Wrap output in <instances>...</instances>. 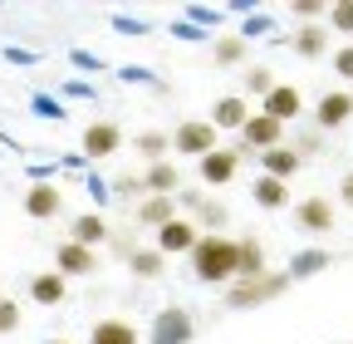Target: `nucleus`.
Segmentation results:
<instances>
[{
	"mask_svg": "<svg viewBox=\"0 0 353 344\" xmlns=\"http://www.w3.org/2000/svg\"><path fill=\"white\" fill-rule=\"evenodd\" d=\"M294 227L309 231V236H329L334 231V202L329 197H304L294 207Z\"/></svg>",
	"mask_w": 353,
	"mask_h": 344,
	"instance_id": "423d86ee",
	"label": "nucleus"
},
{
	"mask_svg": "<svg viewBox=\"0 0 353 344\" xmlns=\"http://www.w3.org/2000/svg\"><path fill=\"white\" fill-rule=\"evenodd\" d=\"M299 157H319L329 143H324V133H319V128H299V133H294V143H290Z\"/></svg>",
	"mask_w": 353,
	"mask_h": 344,
	"instance_id": "cd10ccee",
	"label": "nucleus"
},
{
	"mask_svg": "<svg viewBox=\"0 0 353 344\" xmlns=\"http://www.w3.org/2000/svg\"><path fill=\"white\" fill-rule=\"evenodd\" d=\"M192 271L206 285H231L236 280V241L231 236H206L192 246Z\"/></svg>",
	"mask_w": 353,
	"mask_h": 344,
	"instance_id": "f257e3e1",
	"label": "nucleus"
},
{
	"mask_svg": "<svg viewBox=\"0 0 353 344\" xmlns=\"http://www.w3.org/2000/svg\"><path fill=\"white\" fill-rule=\"evenodd\" d=\"M132 192L148 197V192H143V178H118V197H132Z\"/></svg>",
	"mask_w": 353,
	"mask_h": 344,
	"instance_id": "c9c22d12",
	"label": "nucleus"
},
{
	"mask_svg": "<svg viewBox=\"0 0 353 344\" xmlns=\"http://www.w3.org/2000/svg\"><path fill=\"white\" fill-rule=\"evenodd\" d=\"M275 89V74L270 69H265V64H250L245 69V94H255V99H265V94H270Z\"/></svg>",
	"mask_w": 353,
	"mask_h": 344,
	"instance_id": "c756f323",
	"label": "nucleus"
},
{
	"mask_svg": "<svg viewBox=\"0 0 353 344\" xmlns=\"http://www.w3.org/2000/svg\"><path fill=\"white\" fill-rule=\"evenodd\" d=\"M64 276L59 271H39L34 280H30V300H34V305H59V300H64Z\"/></svg>",
	"mask_w": 353,
	"mask_h": 344,
	"instance_id": "412c9836",
	"label": "nucleus"
},
{
	"mask_svg": "<svg viewBox=\"0 0 353 344\" xmlns=\"http://www.w3.org/2000/svg\"><path fill=\"white\" fill-rule=\"evenodd\" d=\"M176 217V197H143L138 202V217H132V222H138V227H167Z\"/></svg>",
	"mask_w": 353,
	"mask_h": 344,
	"instance_id": "a211bd4d",
	"label": "nucleus"
},
{
	"mask_svg": "<svg viewBox=\"0 0 353 344\" xmlns=\"http://www.w3.org/2000/svg\"><path fill=\"white\" fill-rule=\"evenodd\" d=\"M192 339H196V320H192V310L167 305V310H157V315H152L148 344H192Z\"/></svg>",
	"mask_w": 353,
	"mask_h": 344,
	"instance_id": "7ed1b4c3",
	"label": "nucleus"
},
{
	"mask_svg": "<svg viewBox=\"0 0 353 344\" xmlns=\"http://www.w3.org/2000/svg\"><path fill=\"white\" fill-rule=\"evenodd\" d=\"M50 344H69V339H50Z\"/></svg>",
	"mask_w": 353,
	"mask_h": 344,
	"instance_id": "4c0bfd02",
	"label": "nucleus"
},
{
	"mask_svg": "<svg viewBox=\"0 0 353 344\" xmlns=\"http://www.w3.org/2000/svg\"><path fill=\"white\" fill-rule=\"evenodd\" d=\"M69 241H74V246H88V251H99V246L108 241V227L94 217V211H88V217H79V222L69 227Z\"/></svg>",
	"mask_w": 353,
	"mask_h": 344,
	"instance_id": "b1692460",
	"label": "nucleus"
},
{
	"mask_svg": "<svg viewBox=\"0 0 353 344\" xmlns=\"http://www.w3.org/2000/svg\"><path fill=\"white\" fill-rule=\"evenodd\" d=\"M196 167H201V182L206 187H226V182H236V172H241V148H216Z\"/></svg>",
	"mask_w": 353,
	"mask_h": 344,
	"instance_id": "0eeeda50",
	"label": "nucleus"
},
{
	"mask_svg": "<svg viewBox=\"0 0 353 344\" xmlns=\"http://www.w3.org/2000/svg\"><path fill=\"white\" fill-rule=\"evenodd\" d=\"M334 266V251H299L294 261H290V280H309V276H319V271H329Z\"/></svg>",
	"mask_w": 353,
	"mask_h": 344,
	"instance_id": "5701e85b",
	"label": "nucleus"
},
{
	"mask_svg": "<svg viewBox=\"0 0 353 344\" xmlns=\"http://www.w3.org/2000/svg\"><path fill=\"white\" fill-rule=\"evenodd\" d=\"M167 148H172L167 133H143V138H138V153L148 157V167H152V162H167Z\"/></svg>",
	"mask_w": 353,
	"mask_h": 344,
	"instance_id": "c85d7f7f",
	"label": "nucleus"
},
{
	"mask_svg": "<svg viewBox=\"0 0 353 344\" xmlns=\"http://www.w3.org/2000/svg\"><path fill=\"white\" fill-rule=\"evenodd\" d=\"M348 99H353V89H348Z\"/></svg>",
	"mask_w": 353,
	"mask_h": 344,
	"instance_id": "58836bf2",
	"label": "nucleus"
},
{
	"mask_svg": "<svg viewBox=\"0 0 353 344\" xmlns=\"http://www.w3.org/2000/svg\"><path fill=\"white\" fill-rule=\"evenodd\" d=\"M339 35H353V0H334V6H329V15H324Z\"/></svg>",
	"mask_w": 353,
	"mask_h": 344,
	"instance_id": "7c9ffc66",
	"label": "nucleus"
},
{
	"mask_svg": "<svg viewBox=\"0 0 353 344\" xmlns=\"http://www.w3.org/2000/svg\"><path fill=\"white\" fill-rule=\"evenodd\" d=\"M304 167V157L290 148V143H280V148H270V153H260V178H275V182H290L294 172Z\"/></svg>",
	"mask_w": 353,
	"mask_h": 344,
	"instance_id": "f8f14e48",
	"label": "nucleus"
},
{
	"mask_svg": "<svg viewBox=\"0 0 353 344\" xmlns=\"http://www.w3.org/2000/svg\"><path fill=\"white\" fill-rule=\"evenodd\" d=\"M290 45H294V55H304V59H324V55H329V25H299Z\"/></svg>",
	"mask_w": 353,
	"mask_h": 344,
	"instance_id": "f3484780",
	"label": "nucleus"
},
{
	"mask_svg": "<svg viewBox=\"0 0 353 344\" xmlns=\"http://www.w3.org/2000/svg\"><path fill=\"white\" fill-rule=\"evenodd\" d=\"M334 74L353 84V45H343V50H334Z\"/></svg>",
	"mask_w": 353,
	"mask_h": 344,
	"instance_id": "473e14b6",
	"label": "nucleus"
},
{
	"mask_svg": "<svg viewBox=\"0 0 353 344\" xmlns=\"http://www.w3.org/2000/svg\"><path fill=\"white\" fill-rule=\"evenodd\" d=\"M294 15H299V20H324L329 6H319V0H294Z\"/></svg>",
	"mask_w": 353,
	"mask_h": 344,
	"instance_id": "72a5a7b5",
	"label": "nucleus"
},
{
	"mask_svg": "<svg viewBox=\"0 0 353 344\" xmlns=\"http://www.w3.org/2000/svg\"><path fill=\"white\" fill-rule=\"evenodd\" d=\"M339 202H343V207H353V172H348L343 182H339Z\"/></svg>",
	"mask_w": 353,
	"mask_h": 344,
	"instance_id": "e433bc0d",
	"label": "nucleus"
},
{
	"mask_svg": "<svg viewBox=\"0 0 353 344\" xmlns=\"http://www.w3.org/2000/svg\"><path fill=\"white\" fill-rule=\"evenodd\" d=\"M250 197H255V207H265V211H285V207H290V182L255 178V182H250Z\"/></svg>",
	"mask_w": 353,
	"mask_h": 344,
	"instance_id": "6ab92c4d",
	"label": "nucleus"
},
{
	"mask_svg": "<svg viewBox=\"0 0 353 344\" xmlns=\"http://www.w3.org/2000/svg\"><path fill=\"white\" fill-rule=\"evenodd\" d=\"M285 143V123H275V118H265L260 108L245 118V128H241V157L245 153H270V148H280Z\"/></svg>",
	"mask_w": 353,
	"mask_h": 344,
	"instance_id": "39448f33",
	"label": "nucleus"
},
{
	"mask_svg": "<svg viewBox=\"0 0 353 344\" xmlns=\"http://www.w3.org/2000/svg\"><path fill=\"white\" fill-rule=\"evenodd\" d=\"M265 271H270V266H265V246L255 236H241L236 241V280H255Z\"/></svg>",
	"mask_w": 353,
	"mask_h": 344,
	"instance_id": "2eb2a0df",
	"label": "nucleus"
},
{
	"mask_svg": "<svg viewBox=\"0 0 353 344\" xmlns=\"http://www.w3.org/2000/svg\"><path fill=\"white\" fill-rule=\"evenodd\" d=\"M196 241H201V231H196V222H187V217H172L167 227H157V251H162V256H192Z\"/></svg>",
	"mask_w": 353,
	"mask_h": 344,
	"instance_id": "6e6552de",
	"label": "nucleus"
},
{
	"mask_svg": "<svg viewBox=\"0 0 353 344\" xmlns=\"http://www.w3.org/2000/svg\"><path fill=\"white\" fill-rule=\"evenodd\" d=\"M206 202V192H196V187H187V192H176V207H187V211H196Z\"/></svg>",
	"mask_w": 353,
	"mask_h": 344,
	"instance_id": "f704fd0d",
	"label": "nucleus"
},
{
	"mask_svg": "<svg viewBox=\"0 0 353 344\" xmlns=\"http://www.w3.org/2000/svg\"><path fill=\"white\" fill-rule=\"evenodd\" d=\"M99 266V251H88V246H74V241H64L59 251H54V271L69 280V276H88Z\"/></svg>",
	"mask_w": 353,
	"mask_h": 344,
	"instance_id": "ddd939ff",
	"label": "nucleus"
},
{
	"mask_svg": "<svg viewBox=\"0 0 353 344\" xmlns=\"http://www.w3.org/2000/svg\"><path fill=\"white\" fill-rule=\"evenodd\" d=\"M176 182H182L176 162H152V167L143 172V192H148V197H176Z\"/></svg>",
	"mask_w": 353,
	"mask_h": 344,
	"instance_id": "dca6fc26",
	"label": "nucleus"
},
{
	"mask_svg": "<svg viewBox=\"0 0 353 344\" xmlns=\"http://www.w3.org/2000/svg\"><path fill=\"white\" fill-rule=\"evenodd\" d=\"M245 118H250V104H245L241 94H226V99H216V108H211L206 123L216 128V133H241Z\"/></svg>",
	"mask_w": 353,
	"mask_h": 344,
	"instance_id": "9b49d317",
	"label": "nucleus"
},
{
	"mask_svg": "<svg viewBox=\"0 0 353 344\" xmlns=\"http://www.w3.org/2000/svg\"><path fill=\"white\" fill-rule=\"evenodd\" d=\"M353 118V99H348V89H329L319 104H314V128L319 133H334V128H343Z\"/></svg>",
	"mask_w": 353,
	"mask_h": 344,
	"instance_id": "1a4fd4ad",
	"label": "nucleus"
},
{
	"mask_svg": "<svg viewBox=\"0 0 353 344\" xmlns=\"http://www.w3.org/2000/svg\"><path fill=\"white\" fill-rule=\"evenodd\" d=\"M118 143H123L118 123H94V128H83V153H88V157H108Z\"/></svg>",
	"mask_w": 353,
	"mask_h": 344,
	"instance_id": "aec40b11",
	"label": "nucleus"
},
{
	"mask_svg": "<svg viewBox=\"0 0 353 344\" xmlns=\"http://www.w3.org/2000/svg\"><path fill=\"white\" fill-rule=\"evenodd\" d=\"M128 266H132V276H138V280H157V276L167 271V256H162L157 246H138V251L128 256Z\"/></svg>",
	"mask_w": 353,
	"mask_h": 344,
	"instance_id": "4be33fe9",
	"label": "nucleus"
},
{
	"mask_svg": "<svg viewBox=\"0 0 353 344\" xmlns=\"http://www.w3.org/2000/svg\"><path fill=\"white\" fill-rule=\"evenodd\" d=\"M88 344H138V329L128 320H99L94 334H88Z\"/></svg>",
	"mask_w": 353,
	"mask_h": 344,
	"instance_id": "393cba45",
	"label": "nucleus"
},
{
	"mask_svg": "<svg viewBox=\"0 0 353 344\" xmlns=\"http://www.w3.org/2000/svg\"><path fill=\"white\" fill-rule=\"evenodd\" d=\"M226 222H231V211L221 207V202H211V197H206V202L196 207V231L206 227V236H221V227H226Z\"/></svg>",
	"mask_w": 353,
	"mask_h": 344,
	"instance_id": "a878e982",
	"label": "nucleus"
},
{
	"mask_svg": "<svg viewBox=\"0 0 353 344\" xmlns=\"http://www.w3.org/2000/svg\"><path fill=\"white\" fill-rule=\"evenodd\" d=\"M20 329V300H0V334Z\"/></svg>",
	"mask_w": 353,
	"mask_h": 344,
	"instance_id": "2f4dec72",
	"label": "nucleus"
},
{
	"mask_svg": "<svg viewBox=\"0 0 353 344\" xmlns=\"http://www.w3.org/2000/svg\"><path fill=\"white\" fill-rule=\"evenodd\" d=\"M245 59V35H221L216 39V64L226 69V64H241Z\"/></svg>",
	"mask_w": 353,
	"mask_h": 344,
	"instance_id": "bb28decb",
	"label": "nucleus"
},
{
	"mask_svg": "<svg viewBox=\"0 0 353 344\" xmlns=\"http://www.w3.org/2000/svg\"><path fill=\"white\" fill-rule=\"evenodd\" d=\"M299 108H304V94L294 89V84H275V89L260 99V113H265V118H275V123H294Z\"/></svg>",
	"mask_w": 353,
	"mask_h": 344,
	"instance_id": "9d476101",
	"label": "nucleus"
},
{
	"mask_svg": "<svg viewBox=\"0 0 353 344\" xmlns=\"http://www.w3.org/2000/svg\"><path fill=\"white\" fill-rule=\"evenodd\" d=\"M290 285H294L290 271H265L255 280H231L226 285V305L231 310H255V305H265V300H280Z\"/></svg>",
	"mask_w": 353,
	"mask_h": 344,
	"instance_id": "f03ea898",
	"label": "nucleus"
},
{
	"mask_svg": "<svg viewBox=\"0 0 353 344\" xmlns=\"http://www.w3.org/2000/svg\"><path fill=\"white\" fill-rule=\"evenodd\" d=\"M59 207H64V197H59L54 182H34L30 197H25V211H30L34 222H54V217H59Z\"/></svg>",
	"mask_w": 353,
	"mask_h": 344,
	"instance_id": "4468645a",
	"label": "nucleus"
},
{
	"mask_svg": "<svg viewBox=\"0 0 353 344\" xmlns=\"http://www.w3.org/2000/svg\"><path fill=\"white\" fill-rule=\"evenodd\" d=\"M216 128L206 123V118H187V123H176V133H172V148L182 153V157H206V153H216Z\"/></svg>",
	"mask_w": 353,
	"mask_h": 344,
	"instance_id": "20e7f679",
	"label": "nucleus"
}]
</instances>
